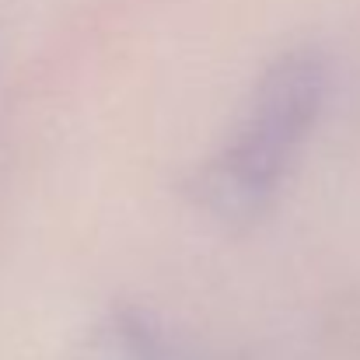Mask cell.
<instances>
[{"label": "cell", "instance_id": "obj_1", "mask_svg": "<svg viewBox=\"0 0 360 360\" xmlns=\"http://www.w3.org/2000/svg\"><path fill=\"white\" fill-rule=\"evenodd\" d=\"M319 95L322 70L315 60L290 56L276 63L255 91L235 140L210 168V196L224 210H245L276 186L315 120Z\"/></svg>", "mask_w": 360, "mask_h": 360}]
</instances>
